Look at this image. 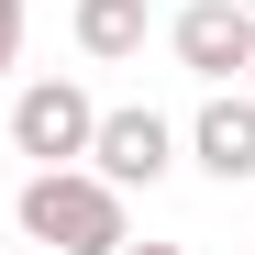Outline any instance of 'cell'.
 Returning <instances> with one entry per match:
<instances>
[{"label":"cell","instance_id":"6","mask_svg":"<svg viewBox=\"0 0 255 255\" xmlns=\"http://www.w3.org/2000/svg\"><path fill=\"white\" fill-rule=\"evenodd\" d=\"M144 0H78V56H100V67H122V56H144Z\"/></svg>","mask_w":255,"mask_h":255},{"label":"cell","instance_id":"1","mask_svg":"<svg viewBox=\"0 0 255 255\" xmlns=\"http://www.w3.org/2000/svg\"><path fill=\"white\" fill-rule=\"evenodd\" d=\"M22 233L56 255H111L122 244V189L100 166H33L22 178Z\"/></svg>","mask_w":255,"mask_h":255},{"label":"cell","instance_id":"10","mask_svg":"<svg viewBox=\"0 0 255 255\" xmlns=\"http://www.w3.org/2000/svg\"><path fill=\"white\" fill-rule=\"evenodd\" d=\"M33 255H56V244H33Z\"/></svg>","mask_w":255,"mask_h":255},{"label":"cell","instance_id":"11","mask_svg":"<svg viewBox=\"0 0 255 255\" xmlns=\"http://www.w3.org/2000/svg\"><path fill=\"white\" fill-rule=\"evenodd\" d=\"M244 11H255V0H244Z\"/></svg>","mask_w":255,"mask_h":255},{"label":"cell","instance_id":"8","mask_svg":"<svg viewBox=\"0 0 255 255\" xmlns=\"http://www.w3.org/2000/svg\"><path fill=\"white\" fill-rule=\"evenodd\" d=\"M111 255H189V244H133V233H122V244H111Z\"/></svg>","mask_w":255,"mask_h":255},{"label":"cell","instance_id":"5","mask_svg":"<svg viewBox=\"0 0 255 255\" xmlns=\"http://www.w3.org/2000/svg\"><path fill=\"white\" fill-rule=\"evenodd\" d=\"M189 166H200V178H222V189L255 178V100H244V89H211V100H200V122H189Z\"/></svg>","mask_w":255,"mask_h":255},{"label":"cell","instance_id":"4","mask_svg":"<svg viewBox=\"0 0 255 255\" xmlns=\"http://www.w3.org/2000/svg\"><path fill=\"white\" fill-rule=\"evenodd\" d=\"M166 45H178V67H189V78L233 89L244 56H255V11H244V0H189V11L166 22Z\"/></svg>","mask_w":255,"mask_h":255},{"label":"cell","instance_id":"7","mask_svg":"<svg viewBox=\"0 0 255 255\" xmlns=\"http://www.w3.org/2000/svg\"><path fill=\"white\" fill-rule=\"evenodd\" d=\"M22 67V0H0V78Z\"/></svg>","mask_w":255,"mask_h":255},{"label":"cell","instance_id":"3","mask_svg":"<svg viewBox=\"0 0 255 255\" xmlns=\"http://www.w3.org/2000/svg\"><path fill=\"white\" fill-rule=\"evenodd\" d=\"M89 122H100V100L78 89V78H33V89L11 100V144L33 166H78L89 155Z\"/></svg>","mask_w":255,"mask_h":255},{"label":"cell","instance_id":"9","mask_svg":"<svg viewBox=\"0 0 255 255\" xmlns=\"http://www.w3.org/2000/svg\"><path fill=\"white\" fill-rule=\"evenodd\" d=\"M244 100H255V56H244Z\"/></svg>","mask_w":255,"mask_h":255},{"label":"cell","instance_id":"2","mask_svg":"<svg viewBox=\"0 0 255 255\" xmlns=\"http://www.w3.org/2000/svg\"><path fill=\"white\" fill-rule=\"evenodd\" d=\"M78 166H100L111 189H155L166 166H178V122H166V111H144V100H133V111H100Z\"/></svg>","mask_w":255,"mask_h":255}]
</instances>
